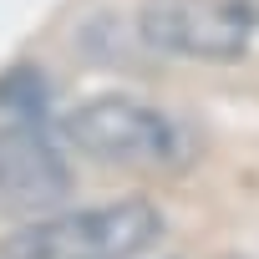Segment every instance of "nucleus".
<instances>
[{
  "mask_svg": "<svg viewBox=\"0 0 259 259\" xmlns=\"http://www.w3.org/2000/svg\"><path fill=\"white\" fill-rule=\"evenodd\" d=\"M158 239L163 208L153 198H112L16 224L0 239V259H143Z\"/></svg>",
  "mask_w": 259,
  "mask_h": 259,
  "instance_id": "f257e3e1",
  "label": "nucleus"
},
{
  "mask_svg": "<svg viewBox=\"0 0 259 259\" xmlns=\"http://www.w3.org/2000/svg\"><path fill=\"white\" fill-rule=\"evenodd\" d=\"M61 138L76 153H87L92 163L127 168V173H168V168L188 163L183 127L168 112H158L138 97H122V92L87 97L71 112H61Z\"/></svg>",
  "mask_w": 259,
  "mask_h": 259,
  "instance_id": "f03ea898",
  "label": "nucleus"
},
{
  "mask_svg": "<svg viewBox=\"0 0 259 259\" xmlns=\"http://www.w3.org/2000/svg\"><path fill=\"white\" fill-rule=\"evenodd\" d=\"M254 6L249 0H143L138 36L158 56L203 61V66H239L254 46Z\"/></svg>",
  "mask_w": 259,
  "mask_h": 259,
  "instance_id": "7ed1b4c3",
  "label": "nucleus"
},
{
  "mask_svg": "<svg viewBox=\"0 0 259 259\" xmlns=\"http://www.w3.org/2000/svg\"><path fill=\"white\" fill-rule=\"evenodd\" d=\"M76 178L66 153L41 133V122H0V213L6 219H41L66 208Z\"/></svg>",
  "mask_w": 259,
  "mask_h": 259,
  "instance_id": "20e7f679",
  "label": "nucleus"
},
{
  "mask_svg": "<svg viewBox=\"0 0 259 259\" xmlns=\"http://www.w3.org/2000/svg\"><path fill=\"white\" fill-rule=\"evenodd\" d=\"M46 97H51V87H46V76L36 66H11L0 76V107L11 117H21V122H41L46 107H51Z\"/></svg>",
  "mask_w": 259,
  "mask_h": 259,
  "instance_id": "39448f33",
  "label": "nucleus"
}]
</instances>
